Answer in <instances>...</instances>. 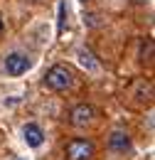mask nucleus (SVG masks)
Returning a JSON list of instances; mask_svg holds the SVG:
<instances>
[{
  "label": "nucleus",
  "mask_w": 155,
  "mask_h": 160,
  "mask_svg": "<svg viewBox=\"0 0 155 160\" xmlns=\"http://www.w3.org/2000/svg\"><path fill=\"white\" fill-rule=\"evenodd\" d=\"M74 84V74L67 64H54L49 72H47V86H52L54 91H64Z\"/></svg>",
  "instance_id": "f257e3e1"
},
{
  "label": "nucleus",
  "mask_w": 155,
  "mask_h": 160,
  "mask_svg": "<svg viewBox=\"0 0 155 160\" xmlns=\"http://www.w3.org/2000/svg\"><path fill=\"white\" fill-rule=\"evenodd\" d=\"M64 153H67V160H89L94 155V143L86 138H72Z\"/></svg>",
  "instance_id": "f03ea898"
},
{
  "label": "nucleus",
  "mask_w": 155,
  "mask_h": 160,
  "mask_svg": "<svg viewBox=\"0 0 155 160\" xmlns=\"http://www.w3.org/2000/svg\"><path fill=\"white\" fill-rule=\"evenodd\" d=\"M30 67H32V62H30L27 54H22V52H15V54H10V57L5 59V72H8L10 77H20V74H25Z\"/></svg>",
  "instance_id": "7ed1b4c3"
},
{
  "label": "nucleus",
  "mask_w": 155,
  "mask_h": 160,
  "mask_svg": "<svg viewBox=\"0 0 155 160\" xmlns=\"http://www.w3.org/2000/svg\"><path fill=\"white\" fill-rule=\"evenodd\" d=\"M91 116H94V108L89 106V103H79V106H74L72 108V116H69V121H72V126H86L89 121H91Z\"/></svg>",
  "instance_id": "20e7f679"
},
{
  "label": "nucleus",
  "mask_w": 155,
  "mask_h": 160,
  "mask_svg": "<svg viewBox=\"0 0 155 160\" xmlns=\"http://www.w3.org/2000/svg\"><path fill=\"white\" fill-rule=\"evenodd\" d=\"M22 133H25V140H27L30 148H39L44 143V133H42V128H39L37 123H27Z\"/></svg>",
  "instance_id": "39448f33"
},
{
  "label": "nucleus",
  "mask_w": 155,
  "mask_h": 160,
  "mask_svg": "<svg viewBox=\"0 0 155 160\" xmlns=\"http://www.w3.org/2000/svg\"><path fill=\"white\" fill-rule=\"evenodd\" d=\"M108 148L116 150V153H126V150H131V138L123 131H113L111 138H108Z\"/></svg>",
  "instance_id": "423d86ee"
},
{
  "label": "nucleus",
  "mask_w": 155,
  "mask_h": 160,
  "mask_svg": "<svg viewBox=\"0 0 155 160\" xmlns=\"http://www.w3.org/2000/svg\"><path fill=\"white\" fill-rule=\"evenodd\" d=\"M64 18H67V8H64V2L59 5V32H62V27H64Z\"/></svg>",
  "instance_id": "0eeeda50"
},
{
  "label": "nucleus",
  "mask_w": 155,
  "mask_h": 160,
  "mask_svg": "<svg viewBox=\"0 0 155 160\" xmlns=\"http://www.w3.org/2000/svg\"><path fill=\"white\" fill-rule=\"evenodd\" d=\"M81 64H84V67H94L91 59H89V54H84V52H81Z\"/></svg>",
  "instance_id": "6e6552de"
},
{
  "label": "nucleus",
  "mask_w": 155,
  "mask_h": 160,
  "mask_svg": "<svg viewBox=\"0 0 155 160\" xmlns=\"http://www.w3.org/2000/svg\"><path fill=\"white\" fill-rule=\"evenodd\" d=\"M0 32H2V20H0Z\"/></svg>",
  "instance_id": "1a4fd4ad"
},
{
  "label": "nucleus",
  "mask_w": 155,
  "mask_h": 160,
  "mask_svg": "<svg viewBox=\"0 0 155 160\" xmlns=\"http://www.w3.org/2000/svg\"><path fill=\"white\" fill-rule=\"evenodd\" d=\"M81 2H89V0H81Z\"/></svg>",
  "instance_id": "9d476101"
}]
</instances>
